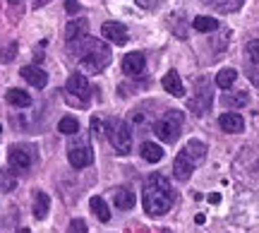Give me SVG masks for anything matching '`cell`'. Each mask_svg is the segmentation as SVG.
Segmentation results:
<instances>
[{"instance_id": "cell-1", "label": "cell", "mask_w": 259, "mask_h": 233, "mask_svg": "<svg viewBox=\"0 0 259 233\" xmlns=\"http://www.w3.org/2000/svg\"><path fill=\"white\" fill-rule=\"evenodd\" d=\"M70 46L77 53L79 67L84 72H89V75H99V72H103L106 67L111 65V48L106 46L103 41H99V38L82 36L77 41H72Z\"/></svg>"}, {"instance_id": "cell-2", "label": "cell", "mask_w": 259, "mask_h": 233, "mask_svg": "<svg viewBox=\"0 0 259 233\" xmlns=\"http://www.w3.org/2000/svg\"><path fill=\"white\" fill-rule=\"evenodd\" d=\"M142 202H144V212L147 214L151 216L166 214L168 209L173 207V202H176V192H173V187L168 183V178L161 176V173H151L147 178V183H144Z\"/></svg>"}, {"instance_id": "cell-3", "label": "cell", "mask_w": 259, "mask_h": 233, "mask_svg": "<svg viewBox=\"0 0 259 233\" xmlns=\"http://www.w3.org/2000/svg\"><path fill=\"white\" fill-rule=\"evenodd\" d=\"M89 99H92V94H89V82H87V77L84 75H70L67 77V84H65V101L74 106V108H87L89 106Z\"/></svg>"}, {"instance_id": "cell-4", "label": "cell", "mask_w": 259, "mask_h": 233, "mask_svg": "<svg viewBox=\"0 0 259 233\" xmlns=\"http://www.w3.org/2000/svg\"><path fill=\"white\" fill-rule=\"evenodd\" d=\"M183 113L180 111H168L161 121H156V125H154V132H156V137L161 142H166V144H170V142H176L178 137H180V132H183Z\"/></svg>"}, {"instance_id": "cell-5", "label": "cell", "mask_w": 259, "mask_h": 233, "mask_svg": "<svg viewBox=\"0 0 259 233\" xmlns=\"http://www.w3.org/2000/svg\"><path fill=\"white\" fill-rule=\"evenodd\" d=\"M106 130H108V140H111L113 149L118 151V154H127L130 147H132V135H130L127 123H122V121H108Z\"/></svg>"}, {"instance_id": "cell-6", "label": "cell", "mask_w": 259, "mask_h": 233, "mask_svg": "<svg viewBox=\"0 0 259 233\" xmlns=\"http://www.w3.org/2000/svg\"><path fill=\"white\" fill-rule=\"evenodd\" d=\"M31 161H34V157H31L29 149H24V147H10L8 164L12 171H27V168L31 166Z\"/></svg>"}, {"instance_id": "cell-7", "label": "cell", "mask_w": 259, "mask_h": 233, "mask_svg": "<svg viewBox=\"0 0 259 233\" xmlns=\"http://www.w3.org/2000/svg\"><path fill=\"white\" fill-rule=\"evenodd\" d=\"M101 36L106 38V41L115 44V46H122V44L127 41V29H125V24H120V22H106L101 27Z\"/></svg>"}, {"instance_id": "cell-8", "label": "cell", "mask_w": 259, "mask_h": 233, "mask_svg": "<svg viewBox=\"0 0 259 233\" xmlns=\"http://www.w3.org/2000/svg\"><path fill=\"white\" fill-rule=\"evenodd\" d=\"M144 67H147V58H144V53H139V51L127 53L125 60H122V70H125V75H130V77H139L144 72Z\"/></svg>"}, {"instance_id": "cell-9", "label": "cell", "mask_w": 259, "mask_h": 233, "mask_svg": "<svg viewBox=\"0 0 259 233\" xmlns=\"http://www.w3.org/2000/svg\"><path fill=\"white\" fill-rule=\"evenodd\" d=\"M67 159H70V164H72L74 168H84V166H89L92 164V149L87 147V144H74V147H70L67 149Z\"/></svg>"}, {"instance_id": "cell-10", "label": "cell", "mask_w": 259, "mask_h": 233, "mask_svg": "<svg viewBox=\"0 0 259 233\" xmlns=\"http://www.w3.org/2000/svg\"><path fill=\"white\" fill-rule=\"evenodd\" d=\"M192 171H194V161H192V159L187 157L185 151H183V154H178L176 164H173V176H176L180 183H185V180H190Z\"/></svg>"}, {"instance_id": "cell-11", "label": "cell", "mask_w": 259, "mask_h": 233, "mask_svg": "<svg viewBox=\"0 0 259 233\" xmlns=\"http://www.w3.org/2000/svg\"><path fill=\"white\" fill-rule=\"evenodd\" d=\"M19 75L24 77L31 87H36V89H44L48 84V75L41 70V67H36V65H27V67H22V72Z\"/></svg>"}, {"instance_id": "cell-12", "label": "cell", "mask_w": 259, "mask_h": 233, "mask_svg": "<svg viewBox=\"0 0 259 233\" xmlns=\"http://www.w3.org/2000/svg\"><path fill=\"white\" fill-rule=\"evenodd\" d=\"M219 125H221L223 132H231V135H235V132H242L245 121H242V115H238V113H223L221 118H219Z\"/></svg>"}, {"instance_id": "cell-13", "label": "cell", "mask_w": 259, "mask_h": 233, "mask_svg": "<svg viewBox=\"0 0 259 233\" xmlns=\"http://www.w3.org/2000/svg\"><path fill=\"white\" fill-rule=\"evenodd\" d=\"M163 89H166L168 94H173V96H185V87H183V80H180V75H178L176 70H168L166 77H163Z\"/></svg>"}, {"instance_id": "cell-14", "label": "cell", "mask_w": 259, "mask_h": 233, "mask_svg": "<svg viewBox=\"0 0 259 233\" xmlns=\"http://www.w3.org/2000/svg\"><path fill=\"white\" fill-rule=\"evenodd\" d=\"M87 31H89V22L84 17H77L72 19L70 24H67V29H65V36H67V41L72 44V41H77V38L87 36Z\"/></svg>"}, {"instance_id": "cell-15", "label": "cell", "mask_w": 259, "mask_h": 233, "mask_svg": "<svg viewBox=\"0 0 259 233\" xmlns=\"http://www.w3.org/2000/svg\"><path fill=\"white\" fill-rule=\"evenodd\" d=\"M113 202H115V207L118 209H132L135 207V202H137V197H135V192L132 190H127V187H115V195H113Z\"/></svg>"}, {"instance_id": "cell-16", "label": "cell", "mask_w": 259, "mask_h": 233, "mask_svg": "<svg viewBox=\"0 0 259 233\" xmlns=\"http://www.w3.org/2000/svg\"><path fill=\"white\" fill-rule=\"evenodd\" d=\"M5 99H8V103L17 106V108H27V106H31V96H29L24 89H8Z\"/></svg>"}, {"instance_id": "cell-17", "label": "cell", "mask_w": 259, "mask_h": 233, "mask_svg": "<svg viewBox=\"0 0 259 233\" xmlns=\"http://www.w3.org/2000/svg\"><path fill=\"white\" fill-rule=\"evenodd\" d=\"M89 207H92V212L96 214V219H99V221H103V224H108V221H111V212H108V205H106V202H103L99 195L89 200Z\"/></svg>"}, {"instance_id": "cell-18", "label": "cell", "mask_w": 259, "mask_h": 233, "mask_svg": "<svg viewBox=\"0 0 259 233\" xmlns=\"http://www.w3.org/2000/svg\"><path fill=\"white\" fill-rule=\"evenodd\" d=\"M48 209H51V197L46 192H36L34 195V216L36 219H46Z\"/></svg>"}, {"instance_id": "cell-19", "label": "cell", "mask_w": 259, "mask_h": 233, "mask_svg": "<svg viewBox=\"0 0 259 233\" xmlns=\"http://www.w3.org/2000/svg\"><path fill=\"white\" fill-rule=\"evenodd\" d=\"M142 159L149 161V164H158L163 159V149L158 144H154V142H144L142 144Z\"/></svg>"}, {"instance_id": "cell-20", "label": "cell", "mask_w": 259, "mask_h": 233, "mask_svg": "<svg viewBox=\"0 0 259 233\" xmlns=\"http://www.w3.org/2000/svg\"><path fill=\"white\" fill-rule=\"evenodd\" d=\"M235 80H238V72L233 67H223V70H219V75H216V84L221 89H231L233 84H235Z\"/></svg>"}, {"instance_id": "cell-21", "label": "cell", "mask_w": 259, "mask_h": 233, "mask_svg": "<svg viewBox=\"0 0 259 233\" xmlns=\"http://www.w3.org/2000/svg\"><path fill=\"white\" fill-rule=\"evenodd\" d=\"M183 151H185L192 161H199V159H204V154H206V147H204L199 140H190L185 144V149H183Z\"/></svg>"}, {"instance_id": "cell-22", "label": "cell", "mask_w": 259, "mask_h": 233, "mask_svg": "<svg viewBox=\"0 0 259 233\" xmlns=\"http://www.w3.org/2000/svg\"><path fill=\"white\" fill-rule=\"evenodd\" d=\"M247 101H250V96H247L245 92H233V94H228V96H223V103H226V106H231V108L247 106Z\"/></svg>"}, {"instance_id": "cell-23", "label": "cell", "mask_w": 259, "mask_h": 233, "mask_svg": "<svg viewBox=\"0 0 259 233\" xmlns=\"http://www.w3.org/2000/svg\"><path fill=\"white\" fill-rule=\"evenodd\" d=\"M192 27L197 29V31H216V29H219V19H213V17H194Z\"/></svg>"}, {"instance_id": "cell-24", "label": "cell", "mask_w": 259, "mask_h": 233, "mask_svg": "<svg viewBox=\"0 0 259 233\" xmlns=\"http://www.w3.org/2000/svg\"><path fill=\"white\" fill-rule=\"evenodd\" d=\"M58 130L63 132V135H77V132H79V123H77V118H72V115H65L63 121L58 123Z\"/></svg>"}, {"instance_id": "cell-25", "label": "cell", "mask_w": 259, "mask_h": 233, "mask_svg": "<svg viewBox=\"0 0 259 233\" xmlns=\"http://www.w3.org/2000/svg\"><path fill=\"white\" fill-rule=\"evenodd\" d=\"M211 5L221 12H235L242 5V0H211Z\"/></svg>"}, {"instance_id": "cell-26", "label": "cell", "mask_w": 259, "mask_h": 233, "mask_svg": "<svg viewBox=\"0 0 259 233\" xmlns=\"http://www.w3.org/2000/svg\"><path fill=\"white\" fill-rule=\"evenodd\" d=\"M15 185H17L15 176H12L10 171H3V173H0V190H3V192H10V190H15Z\"/></svg>"}, {"instance_id": "cell-27", "label": "cell", "mask_w": 259, "mask_h": 233, "mask_svg": "<svg viewBox=\"0 0 259 233\" xmlns=\"http://www.w3.org/2000/svg\"><path fill=\"white\" fill-rule=\"evenodd\" d=\"M67 233H89V228H87V224H84V219H72Z\"/></svg>"}, {"instance_id": "cell-28", "label": "cell", "mask_w": 259, "mask_h": 233, "mask_svg": "<svg viewBox=\"0 0 259 233\" xmlns=\"http://www.w3.org/2000/svg\"><path fill=\"white\" fill-rule=\"evenodd\" d=\"M247 56H250V60L254 63V65H259V38L247 44Z\"/></svg>"}, {"instance_id": "cell-29", "label": "cell", "mask_w": 259, "mask_h": 233, "mask_svg": "<svg viewBox=\"0 0 259 233\" xmlns=\"http://www.w3.org/2000/svg\"><path fill=\"white\" fill-rule=\"evenodd\" d=\"M139 8H144V10H154V8H158V3L161 0H135Z\"/></svg>"}, {"instance_id": "cell-30", "label": "cell", "mask_w": 259, "mask_h": 233, "mask_svg": "<svg viewBox=\"0 0 259 233\" xmlns=\"http://www.w3.org/2000/svg\"><path fill=\"white\" fill-rule=\"evenodd\" d=\"M65 10H67L70 15H77V12H79V3H77V0H65Z\"/></svg>"}, {"instance_id": "cell-31", "label": "cell", "mask_w": 259, "mask_h": 233, "mask_svg": "<svg viewBox=\"0 0 259 233\" xmlns=\"http://www.w3.org/2000/svg\"><path fill=\"white\" fill-rule=\"evenodd\" d=\"M250 80H252V84H254V87H259V70H252Z\"/></svg>"}, {"instance_id": "cell-32", "label": "cell", "mask_w": 259, "mask_h": 233, "mask_svg": "<svg viewBox=\"0 0 259 233\" xmlns=\"http://www.w3.org/2000/svg\"><path fill=\"white\" fill-rule=\"evenodd\" d=\"M209 202H211V205H219V202H221V195H219V192L209 195Z\"/></svg>"}, {"instance_id": "cell-33", "label": "cell", "mask_w": 259, "mask_h": 233, "mask_svg": "<svg viewBox=\"0 0 259 233\" xmlns=\"http://www.w3.org/2000/svg\"><path fill=\"white\" fill-rule=\"evenodd\" d=\"M19 233H31V231L29 228H19Z\"/></svg>"}, {"instance_id": "cell-34", "label": "cell", "mask_w": 259, "mask_h": 233, "mask_svg": "<svg viewBox=\"0 0 259 233\" xmlns=\"http://www.w3.org/2000/svg\"><path fill=\"white\" fill-rule=\"evenodd\" d=\"M10 3H17V0H10Z\"/></svg>"}, {"instance_id": "cell-35", "label": "cell", "mask_w": 259, "mask_h": 233, "mask_svg": "<svg viewBox=\"0 0 259 233\" xmlns=\"http://www.w3.org/2000/svg\"><path fill=\"white\" fill-rule=\"evenodd\" d=\"M0 132H3V125H0Z\"/></svg>"}]
</instances>
